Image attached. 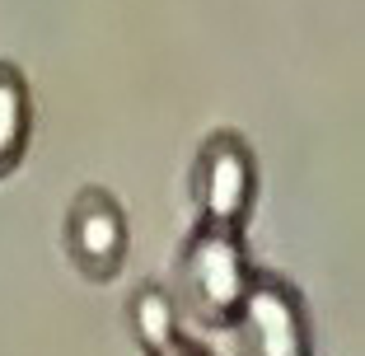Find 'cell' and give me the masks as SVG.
Wrapping results in <instances>:
<instances>
[{
    "mask_svg": "<svg viewBox=\"0 0 365 356\" xmlns=\"http://www.w3.org/2000/svg\"><path fill=\"white\" fill-rule=\"evenodd\" d=\"M33 141V89L14 61H0V178L24 164Z\"/></svg>",
    "mask_w": 365,
    "mask_h": 356,
    "instance_id": "5b68a950",
    "label": "cell"
},
{
    "mask_svg": "<svg viewBox=\"0 0 365 356\" xmlns=\"http://www.w3.org/2000/svg\"><path fill=\"white\" fill-rule=\"evenodd\" d=\"M248 286H253V263L244 235L197 220L178 253V305L206 328H235Z\"/></svg>",
    "mask_w": 365,
    "mask_h": 356,
    "instance_id": "6da1fadb",
    "label": "cell"
},
{
    "mask_svg": "<svg viewBox=\"0 0 365 356\" xmlns=\"http://www.w3.org/2000/svg\"><path fill=\"white\" fill-rule=\"evenodd\" d=\"M127 328L136 337V347L145 356H164L173 342H178V300L173 291H164L160 281H145L136 286V295L127 300Z\"/></svg>",
    "mask_w": 365,
    "mask_h": 356,
    "instance_id": "8992f818",
    "label": "cell"
},
{
    "mask_svg": "<svg viewBox=\"0 0 365 356\" xmlns=\"http://www.w3.org/2000/svg\"><path fill=\"white\" fill-rule=\"evenodd\" d=\"M164 356H211V352H206V347H197L192 337H178V342H173Z\"/></svg>",
    "mask_w": 365,
    "mask_h": 356,
    "instance_id": "52a82bcc",
    "label": "cell"
},
{
    "mask_svg": "<svg viewBox=\"0 0 365 356\" xmlns=\"http://www.w3.org/2000/svg\"><path fill=\"white\" fill-rule=\"evenodd\" d=\"M258 197V160L239 131H211L192 160V202L202 225L244 235Z\"/></svg>",
    "mask_w": 365,
    "mask_h": 356,
    "instance_id": "7a4b0ae2",
    "label": "cell"
},
{
    "mask_svg": "<svg viewBox=\"0 0 365 356\" xmlns=\"http://www.w3.org/2000/svg\"><path fill=\"white\" fill-rule=\"evenodd\" d=\"M235 328L244 356H309V319H304L300 291L272 272H253Z\"/></svg>",
    "mask_w": 365,
    "mask_h": 356,
    "instance_id": "277c9868",
    "label": "cell"
},
{
    "mask_svg": "<svg viewBox=\"0 0 365 356\" xmlns=\"http://www.w3.org/2000/svg\"><path fill=\"white\" fill-rule=\"evenodd\" d=\"M66 253H71L76 272L89 281H113L127 268L131 225H127L122 202L108 188L89 183L76 193V202L66 211Z\"/></svg>",
    "mask_w": 365,
    "mask_h": 356,
    "instance_id": "3957f363",
    "label": "cell"
}]
</instances>
